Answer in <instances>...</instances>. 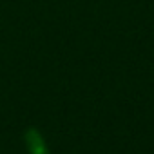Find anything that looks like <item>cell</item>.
Segmentation results:
<instances>
[{
  "instance_id": "1",
  "label": "cell",
  "mask_w": 154,
  "mask_h": 154,
  "mask_svg": "<svg viewBox=\"0 0 154 154\" xmlns=\"http://www.w3.org/2000/svg\"><path fill=\"white\" fill-rule=\"evenodd\" d=\"M24 143L29 154H49V147L42 132L35 127H29L24 132Z\"/></svg>"
}]
</instances>
